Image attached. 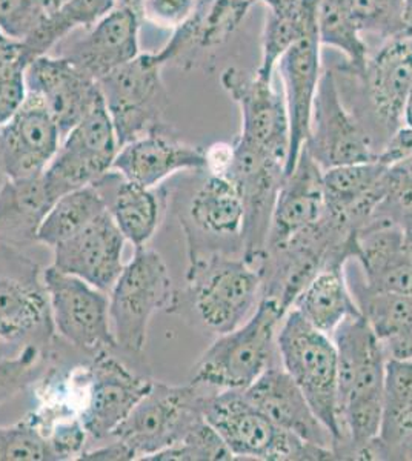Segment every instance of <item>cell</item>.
Returning a JSON list of instances; mask_svg holds the SVG:
<instances>
[{
    "label": "cell",
    "instance_id": "f1b7e54d",
    "mask_svg": "<svg viewBox=\"0 0 412 461\" xmlns=\"http://www.w3.org/2000/svg\"><path fill=\"white\" fill-rule=\"evenodd\" d=\"M95 185L104 194L111 217L126 240L134 248L145 247L160 223L163 195L128 182L113 169Z\"/></svg>",
    "mask_w": 412,
    "mask_h": 461
},
{
    "label": "cell",
    "instance_id": "816d5d0a",
    "mask_svg": "<svg viewBox=\"0 0 412 461\" xmlns=\"http://www.w3.org/2000/svg\"><path fill=\"white\" fill-rule=\"evenodd\" d=\"M403 123H405V126H409V128H412V86L411 91H409V95H407V106H405Z\"/></svg>",
    "mask_w": 412,
    "mask_h": 461
},
{
    "label": "cell",
    "instance_id": "d6a6232c",
    "mask_svg": "<svg viewBox=\"0 0 412 461\" xmlns=\"http://www.w3.org/2000/svg\"><path fill=\"white\" fill-rule=\"evenodd\" d=\"M317 0H292L267 5L261 34V60L256 74L272 80L277 63L288 50L316 27Z\"/></svg>",
    "mask_w": 412,
    "mask_h": 461
},
{
    "label": "cell",
    "instance_id": "603a6c76",
    "mask_svg": "<svg viewBox=\"0 0 412 461\" xmlns=\"http://www.w3.org/2000/svg\"><path fill=\"white\" fill-rule=\"evenodd\" d=\"M320 47L317 28H314L294 43L277 63L289 119V152L285 177L291 173L305 143L308 142L314 100L322 76Z\"/></svg>",
    "mask_w": 412,
    "mask_h": 461
},
{
    "label": "cell",
    "instance_id": "db71d44e",
    "mask_svg": "<svg viewBox=\"0 0 412 461\" xmlns=\"http://www.w3.org/2000/svg\"><path fill=\"white\" fill-rule=\"evenodd\" d=\"M139 2H141V0H121L119 4H124V5L130 6V8H133V10L136 11L137 13V6H139Z\"/></svg>",
    "mask_w": 412,
    "mask_h": 461
},
{
    "label": "cell",
    "instance_id": "836d02e7",
    "mask_svg": "<svg viewBox=\"0 0 412 461\" xmlns=\"http://www.w3.org/2000/svg\"><path fill=\"white\" fill-rule=\"evenodd\" d=\"M243 203L226 177L211 176L189 200L188 219L196 230L209 236H241Z\"/></svg>",
    "mask_w": 412,
    "mask_h": 461
},
{
    "label": "cell",
    "instance_id": "ba28073f",
    "mask_svg": "<svg viewBox=\"0 0 412 461\" xmlns=\"http://www.w3.org/2000/svg\"><path fill=\"white\" fill-rule=\"evenodd\" d=\"M209 391L213 389L191 382L183 386L154 382L111 437L125 443L139 460L154 456L179 443L205 419L204 402Z\"/></svg>",
    "mask_w": 412,
    "mask_h": 461
},
{
    "label": "cell",
    "instance_id": "ab89813d",
    "mask_svg": "<svg viewBox=\"0 0 412 461\" xmlns=\"http://www.w3.org/2000/svg\"><path fill=\"white\" fill-rule=\"evenodd\" d=\"M0 461H54L47 435L32 419L0 426Z\"/></svg>",
    "mask_w": 412,
    "mask_h": 461
},
{
    "label": "cell",
    "instance_id": "c3c4849f",
    "mask_svg": "<svg viewBox=\"0 0 412 461\" xmlns=\"http://www.w3.org/2000/svg\"><path fill=\"white\" fill-rule=\"evenodd\" d=\"M22 56V43L14 42L4 32H0V73Z\"/></svg>",
    "mask_w": 412,
    "mask_h": 461
},
{
    "label": "cell",
    "instance_id": "8992f818",
    "mask_svg": "<svg viewBox=\"0 0 412 461\" xmlns=\"http://www.w3.org/2000/svg\"><path fill=\"white\" fill-rule=\"evenodd\" d=\"M110 320L119 349L141 356L152 317L179 308L167 263L159 252L136 248L110 291Z\"/></svg>",
    "mask_w": 412,
    "mask_h": 461
},
{
    "label": "cell",
    "instance_id": "74e56055",
    "mask_svg": "<svg viewBox=\"0 0 412 461\" xmlns=\"http://www.w3.org/2000/svg\"><path fill=\"white\" fill-rule=\"evenodd\" d=\"M235 460L217 430L206 420L185 434L182 440L142 461H230Z\"/></svg>",
    "mask_w": 412,
    "mask_h": 461
},
{
    "label": "cell",
    "instance_id": "484cf974",
    "mask_svg": "<svg viewBox=\"0 0 412 461\" xmlns=\"http://www.w3.org/2000/svg\"><path fill=\"white\" fill-rule=\"evenodd\" d=\"M205 167V149L182 142L174 131H168L148 134L119 148L111 169L128 182L156 188L172 174Z\"/></svg>",
    "mask_w": 412,
    "mask_h": 461
},
{
    "label": "cell",
    "instance_id": "9c48e42d",
    "mask_svg": "<svg viewBox=\"0 0 412 461\" xmlns=\"http://www.w3.org/2000/svg\"><path fill=\"white\" fill-rule=\"evenodd\" d=\"M42 273L21 249L0 245V340L50 345L56 330Z\"/></svg>",
    "mask_w": 412,
    "mask_h": 461
},
{
    "label": "cell",
    "instance_id": "9a60e30c",
    "mask_svg": "<svg viewBox=\"0 0 412 461\" xmlns=\"http://www.w3.org/2000/svg\"><path fill=\"white\" fill-rule=\"evenodd\" d=\"M87 399L78 419L87 434L102 440L111 437L122 421L136 408V404L151 389L154 380L133 373L110 352L95 356L85 366Z\"/></svg>",
    "mask_w": 412,
    "mask_h": 461
},
{
    "label": "cell",
    "instance_id": "1f68e13d",
    "mask_svg": "<svg viewBox=\"0 0 412 461\" xmlns=\"http://www.w3.org/2000/svg\"><path fill=\"white\" fill-rule=\"evenodd\" d=\"M412 443V360L388 358L377 456Z\"/></svg>",
    "mask_w": 412,
    "mask_h": 461
},
{
    "label": "cell",
    "instance_id": "b9f144b4",
    "mask_svg": "<svg viewBox=\"0 0 412 461\" xmlns=\"http://www.w3.org/2000/svg\"><path fill=\"white\" fill-rule=\"evenodd\" d=\"M51 14L47 0H0V32L23 43Z\"/></svg>",
    "mask_w": 412,
    "mask_h": 461
},
{
    "label": "cell",
    "instance_id": "2e32d148",
    "mask_svg": "<svg viewBox=\"0 0 412 461\" xmlns=\"http://www.w3.org/2000/svg\"><path fill=\"white\" fill-rule=\"evenodd\" d=\"M220 84L241 108V139L280 158L287 167L289 152V119L283 91L256 73L230 67L220 76Z\"/></svg>",
    "mask_w": 412,
    "mask_h": 461
},
{
    "label": "cell",
    "instance_id": "6f0895ef",
    "mask_svg": "<svg viewBox=\"0 0 412 461\" xmlns=\"http://www.w3.org/2000/svg\"><path fill=\"white\" fill-rule=\"evenodd\" d=\"M119 2H121V0H119Z\"/></svg>",
    "mask_w": 412,
    "mask_h": 461
},
{
    "label": "cell",
    "instance_id": "f546056e",
    "mask_svg": "<svg viewBox=\"0 0 412 461\" xmlns=\"http://www.w3.org/2000/svg\"><path fill=\"white\" fill-rule=\"evenodd\" d=\"M344 267L333 265L322 269L298 294L291 308L328 336H333L344 320L362 314L344 276Z\"/></svg>",
    "mask_w": 412,
    "mask_h": 461
},
{
    "label": "cell",
    "instance_id": "f35d334b",
    "mask_svg": "<svg viewBox=\"0 0 412 461\" xmlns=\"http://www.w3.org/2000/svg\"><path fill=\"white\" fill-rule=\"evenodd\" d=\"M362 34L380 37L385 42L403 34L405 0H346Z\"/></svg>",
    "mask_w": 412,
    "mask_h": 461
},
{
    "label": "cell",
    "instance_id": "ac0fdd59",
    "mask_svg": "<svg viewBox=\"0 0 412 461\" xmlns=\"http://www.w3.org/2000/svg\"><path fill=\"white\" fill-rule=\"evenodd\" d=\"M26 91L42 100L62 140L104 100L97 80L69 59L43 54L26 65Z\"/></svg>",
    "mask_w": 412,
    "mask_h": 461
},
{
    "label": "cell",
    "instance_id": "d4e9b609",
    "mask_svg": "<svg viewBox=\"0 0 412 461\" xmlns=\"http://www.w3.org/2000/svg\"><path fill=\"white\" fill-rule=\"evenodd\" d=\"M326 212L324 169L303 147L294 168L283 180L277 197L267 252L285 247L298 234L322 221Z\"/></svg>",
    "mask_w": 412,
    "mask_h": 461
},
{
    "label": "cell",
    "instance_id": "d590c367",
    "mask_svg": "<svg viewBox=\"0 0 412 461\" xmlns=\"http://www.w3.org/2000/svg\"><path fill=\"white\" fill-rule=\"evenodd\" d=\"M105 211H108V204L96 185L71 191L52 204L39 228L37 241L54 248L84 230Z\"/></svg>",
    "mask_w": 412,
    "mask_h": 461
},
{
    "label": "cell",
    "instance_id": "52a82bcc",
    "mask_svg": "<svg viewBox=\"0 0 412 461\" xmlns=\"http://www.w3.org/2000/svg\"><path fill=\"white\" fill-rule=\"evenodd\" d=\"M163 67L159 54L141 53L97 82L119 148L148 134L174 131L165 117L169 95Z\"/></svg>",
    "mask_w": 412,
    "mask_h": 461
},
{
    "label": "cell",
    "instance_id": "7c38bea8",
    "mask_svg": "<svg viewBox=\"0 0 412 461\" xmlns=\"http://www.w3.org/2000/svg\"><path fill=\"white\" fill-rule=\"evenodd\" d=\"M119 151L114 126L102 100L84 121L63 139L56 156L43 173L52 199L95 185L110 173Z\"/></svg>",
    "mask_w": 412,
    "mask_h": 461
},
{
    "label": "cell",
    "instance_id": "8fae6325",
    "mask_svg": "<svg viewBox=\"0 0 412 461\" xmlns=\"http://www.w3.org/2000/svg\"><path fill=\"white\" fill-rule=\"evenodd\" d=\"M42 277L59 336L93 356L117 348L106 293L52 265L43 271Z\"/></svg>",
    "mask_w": 412,
    "mask_h": 461
},
{
    "label": "cell",
    "instance_id": "e575fe53",
    "mask_svg": "<svg viewBox=\"0 0 412 461\" xmlns=\"http://www.w3.org/2000/svg\"><path fill=\"white\" fill-rule=\"evenodd\" d=\"M117 4L119 0H67L58 10L52 11L42 27L22 43V54L26 62L50 53L71 32L93 27Z\"/></svg>",
    "mask_w": 412,
    "mask_h": 461
},
{
    "label": "cell",
    "instance_id": "7402d4cb",
    "mask_svg": "<svg viewBox=\"0 0 412 461\" xmlns=\"http://www.w3.org/2000/svg\"><path fill=\"white\" fill-rule=\"evenodd\" d=\"M254 0H196L188 19L174 30L159 51L163 65L189 69L206 54L222 47L241 27Z\"/></svg>",
    "mask_w": 412,
    "mask_h": 461
},
{
    "label": "cell",
    "instance_id": "4316f807",
    "mask_svg": "<svg viewBox=\"0 0 412 461\" xmlns=\"http://www.w3.org/2000/svg\"><path fill=\"white\" fill-rule=\"evenodd\" d=\"M385 169L387 165L379 158L325 169L324 191L329 214L342 217L352 230H359L376 214L385 199Z\"/></svg>",
    "mask_w": 412,
    "mask_h": 461
},
{
    "label": "cell",
    "instance_id": "5bb4252c",
    "mask_svg": "<svg viewBox=\"0 0 412 461\" xmlns=\"http://www.w3.org/2000/svg\"><path fill=\"white\" fill-rule=\"evenodd\" d=\"M305 148L324 171L379 158L376 145L344 104L337 76L329 68L320 76Z\"/></svg>",
    "mask_w": 412,
    "mask_h": 461
},
{
    "label": "cell",
    "instance_id": "5b68a950",
    "mask_svg": "<svg viewBox=\"0 0 412 461\" xmlns=\"http://www.w3.org/2000/svg\"><path fill=\"white\" fill-rule=\"evenodd\" d=\"M187 278L198 319L219 336L243 325L263 294L261 269L243 258L191 254Z\"/></svg>",
    "mask_w": 412,
    "mask_h": 461
},
{
    "label": "cell",
    "instance_id": "ffe728a7",
    "mask_svg": "<svg viewBox=\"0 0 412 461\" xmlns=\"http://www.w3.org/2000/svg\"><path fill=\"white\" fill-rule=\"evenodd\" d=\"M352 258L368 291L412 294V256L402 225L389 215L376 212L355 230Z\"/></svg>",
    "mask_w": 412,
    "mask_h": 461
},
{
    "label": "cell",
    "instance_id": "4dcf8cb0",
    "mask_svg": "<svg viewBox=\"0 0 412 461\" xmlns=\"http://www.w3.org/2000/svg\"><path fill=\"white\" fill-rule=\"evenodd\" d=\"M388 358L412 360V294L374 293L351 289Z\"/></svg>",
    "mask_w": 412,
    "mask_h": 461
},
{
    "label": "cell",
    "instance_id": "f6af8a7d",
    "mask_svg": "<svg viewBox=\"0 0 412 461\" xmlns=\"http://www.w3.org/2000/svg\"><path fill=\"white\" fill-rule=\"evenodd\" d=\"M194 5L196 0H141L137 14L156 27L176 30L188 19Z\"/></svg>",
    "mask_w": 412,
    "mask_h": 461
},
{
    "label": "cell",
    "instance_id": "9f6ffc18",
    "mask_svg": "<svg viewBox=\"0 0 412 461\" xmlns=\"http://www.w3.org/2000/svg\"><path fill=\"white\" fill-rule=\"evenodd\" d=\"M254 2H261V0H254Z\"/></svg>",
    "mask_w": 412,
    "mask_h": 461
},
{
    "label": "cell",
    "instance_id": "83f0119b",
    "mask_svg": "<svg viewBox=\"0 0 412 461\" xmlns=\"http://www.w3.org/2000/svg\"><path fill=\"white\" fill-rule=\"evenodd\" d=\"M43 174L5 182L0 186V245L23 251L37 241V232L52 208Z\"/></svg>",
    "mask_w": 412,
    "mask_h": 461
},
{
    "label": "cell",
    "instance_id": "60d3db41",
    "mask_svg": "<svg viewBox=\"0 0 412 461\" xmlns=\"http://www.w3.org/2000/svg\"><path fill=\"white\" fill-rule=\"evenodd\" d=\"M45 349L41 346H23L21 354L0 358V404L36 382L42 373Z\"/></svg>",
    "mask_w": 412,
    "mask_h": 461
},
{
    "label": "cell",
    "instance_id": "8d00e7d4",
    "mask_svg": "<svg viewBox=\"0 0 412 461\" xmlns=\"http://www.w3.org/2000/svg\"><path fill=\"white\" fill-rule=\"evenodd\" d=\"M316 27L322 47H333L344 54V71L363 73L370 58L368 47L346 0H317Z\"/></svg>",
    "mask_w": 412,
    "mask_h": 461
},
{
    "label": "cell",
    "instance_id": "e0dca14e",
    "mask_svg": "<svg viewBox=\"0 0 412 461\" xmlns=\"http://www.w3.org/2000/svg\"><path fill=\"white\" fill-rule=\"evenodd\" d=\"M141 17L124 4L96 22L93 27L73 32L52 48L54 56L69 59L78 69L99 82L102 77L141 54Z\"/></svg>",
    "mask_w": 412,
    "mask_h": 461
},
{
    "label": "cell",
    "instance_id": "681fc988",
    "mask_svg": "<svg viewBox=\"0 0 412 461\" xmlns=\"http://www.w3.org/2000/svg\"><path fill=\"white\" fill-rule=\"evenodd\" d=\"M403 34L412 36V0H405V11H403Z\"/></svg>",
    "mask_w": 412,
    "mask_h": 461
},
{
    "label": "cell",
    "instance_id": "6da1fadb",
    "mask_svg": "<svg viewBox=\"0 0 412 461\" xmlns=\"http://www.w3.org/2000/svg\"><path fill=\"white\" fill-rule=\"evenodd\" d=\"M339 363L340 458L374 456L380 432L388 356L363 315L344 320L331 336Z\"/></svg>",
    "mask_w": 412,
    "mask_h": 461
},
{
    "label": "cell",
    "instance_id": "7dc6e473",
    "mask_svg": "<svg viewBox=\"0 0 412 461\" xmlns=\"http://www.w3.org/2000/svg\"><path fill=\"white\" fill-rule=\"evenodd\" d=\"M137 456L130 447L122 443L121 440L113 441L110 445L99 447L96 451L82 452L78 460L85 461H131L136 460Z\"/></svg>",
    "mask_w": 412,
    "mask_h": 461
},
{
    "label": "cell",
    "instance_id": "bcb514c9",
    "mask_svg": "<svg viewBox=\"0 0 412 461\" xmlns=\"http://www.w3.org/2000/svg\"><path fill=\"white\" fill-rule=\"evenodd\" d=\"M205 160H206L205 169L211 176L224 177L233 160V145L224 142L211 145L208 149H205Z\"/></svg>",
    "mask_w": 412,
    "mask_h": 461
},
{
    "label": "cell",
    "instance_id": "30bf717a",
    "mask_svg": "<svg viewBox=\"0 0 412 461\" xmlns=\"http://www.w3.org/2000/svg\"><path fill=\"white\" fill-rule=\"evenodd\" d=\"M224 177L234 185L243 203V258L261 269L267 254L272 212L285 180V162L237 137Z\"/></svg>",
    "mask_w": 412,
    "mask_h": 461
},
{
    "label": "cell",
    "instance_id": "11a10c76",
    "mask_svg": "<svg viewBox=\"0 0 412 461\" xmlns=\"http://www.w3.org/2000/svg\"><path fill=\"white\" fill-rule=\"evenodd\" d=\"M265 5H270V4H280V2H292V0H261Z\"/></svg>",
    "mask_w": 412,
    "mask_h": 461
},
{
    "label": "cell",
    "instance_id": "4fadbf2b",
    "mask_svg": "<svg viewBox=\"0 0 412 461\" xmlns=\"http://www.w3.org/2000/svg\"><path fill=\"white\" fill-rule=\"evenodd\" d=\"M350 74L361 84L366 104V132L372 140V130H376L387 143L403 126L412 86V36L400 34L388 39L374 56L368 58L363 73Z\"/></svg>",
    "mask_w": 412,
    "mask_h": 461
},
{
    "label": "cell",
    "instance_id": "7bdbcfd3",
    "mask_svg": "<svg viewBox=\"0 0 412 461\" xmlns=\"http://www.w3.org/2000/svg\"><path fill=\"white\" fill-rule=\"evenodd\" d=\"M26 59L22 56L0 73V126L5 125L26 99Z\"/></svg>",
    "mask_w": 412,
    "mask_h": 461
},
{
    "label": "cell",
    "instance_id": "7a4b0ae2",
    "mask_svg": "<svg viewBox=\"0 0 412 461\" xmlns=\"http://www.w3.org/2000/svg\"><path fill=\"white\" fill-rule=\"evenodd\" d=\"M204 417L222 437L234 458L263 461L335 460L331 449L303 441L280 429L246 399L242 389L209 391Z\"/></svg>",
    "mask_w": 412,
    "mask_h": 461
},
{
    "label": "cell",
    "instance_id": "ee69618b",
    "mask_svg": "<svg viewBox=\"0 0 412 461\" xmlns=\"http://www.w3.org/2000/svg\"><path fill=\"white\" fill-rule=\"evenodd\" d=\"M54 461L74 460L84 452L87 430L78 417L59 421L45 432Z\"/></svg>",
    "mask_w": 412,
    "mask_h": 461
},
{
    "label": "cell",
    "instance_id": "44dd1931",
    "mask_svg": "<svg viewBox=\"0 0 412 461\" xmlns=\"http://www.w3.org/2000/svg\"><path fill=\"white\" fill-rule=\"evenodd\" d=\"M125 240L110 211H105L78 234L52 248V267L110 293L124 269Z\"/></svg>",
    "mask_w": 412,
    "mask_h": 461
},
{
    "label": "cell",
    "instance_id": "f5cc1de1",
    "mask_svg": "<svg viewBox=\"0 0 412 461\" xmlns=\"http://www.w3.org/2000/svg\"><path fill=\"white\" fill-rule=\"evenodd\" d=\"M48 5H50V8H51L52 11L58 10L59 6H62L67 0H47Z\"/></svg>",
    "mask_w": 412,
    "mask_h": 461
},
{
    "label": "cell",
    "instance_id": "f907efd6",
    "mask_svg": "<svg viewBox=\"0 0 412 461\" xmlns=\"http://www.w3.org/2000/svg\"><path fill=\"white\" fill-rule=\"evenodd\" d=\"M400 225H402L403 232H405V245H407V249L412 256V217L403 221Z\"/></svg>",
    "mask_w": 412,
    "mask_h": 461
},
{
    "label": "cell",
    "instance_id": "277c9868",
    "mask_svg": "<svg viewBox=\"0 0 412 461\" xmlns=\"http://www.w3.org/2000/svg\"><path fill=\"white\" fill-rule=\"evenodd\" d=\"M285 315L276 300L261 295L243 325L219 336L200 356L189 382L215 391L251 386L274 363L277 330Z\"/></svg>",
    "mask_w": 412,
    "mask_h": 461
},
{
    "label": "cell",
    "instance_id": "3957f363",
    "mask_svg": "<svg viewBox=\"0 0 412 461\" xmlns=\"http://www.w3.org/2000/svg\"><path fill=\"white\" fill-rule=\"evenodd\" d=\"M276 346L283 369L334 437L339 456L343 435L339 419V363L334 341L309 325L298 311L289 310L277 330Z\"/></svg>",
    "mask_w": 412,
    "mask_h": 461
},
{
    "label": "cell",
    "instance_id": "cb8c5ba5",
    "mask_svg": "<svg viewBox=\"0 0 412 461\" xmlns=\"http://www.w3.org/2000/svg\"><path fill=\"white\" fill-rule=\"evenodd\" d=\"M243 393L280 429L307 443L335 452L334 437L314 414L308 400L282 365L271 363Z\"/></svg>",
    "mask_w": 412,
    "mask_h": 461
},
{
    "label": "cell",
    "instance_id": "d6986e66",
    "mask_svg": "<svg viewBox=\"0 0 412 461\" xmlns=\"http://www.w3.org/2000/svg\"><path fill=\"white\" fill-rule=\"evenodd\" d=\"M60 143V131L42 100L26 91L21 110L0 126V171L11 180L37 177L45 173Z\"/></svg>",
    "mask_w": 412,
    "mask_h": 461
}]
</instances>
